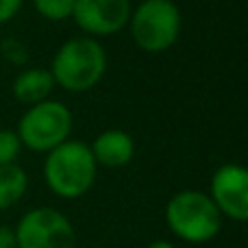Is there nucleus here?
Listing matches in <instances>:
<instances>
[{
    "label": "nucleus",
    "instance_id": "obj_4",
    "mask_svg": "<svg viewBox=\"0 0 248 248\" xmlns=\"http://www.w3.org/2000/svg\"><path fill=\"white\" fill-rule=\"evenodd\" d=\"M181 26V9L174 0H141L128 20L135 46L148 55L170 50L179 42Z\"/></svg>",
    "mask_w": 248,
    "mask_h": 248
},
{
    "label": "nucleus",
    "instance_id": "obj_15",
    "mask_svg": "<svg viewBox=\"0 0 248 248\" xmlns=\"http://www.w3.org/2000/svg\"><path fill=\"white\" fill-rule=\"evenodd\" d=\"M24 0H0V26L11 22L20 13Z\"/></svg>",
    "mask_w": 248,
    "mask_h": 248
},
{
    "label": "nucleus",
    "instance_id": "obj_3",
    "mask_svg": "<svg viewBox=\"0 0 248 248\" xmlns=\"http://www.w3.org/2000/svg\"><path fill=\"white\" fill-rule=\"evenodd\" d=\"M222 216L214 201L201 189H181L166 205V224L185 244H207L222 229Z\"/></svg>",
    "mask_w": 248,
    "mask_h": 248
},
{
    "label": "nucleus",
    "instance_id": "obj_17",
    "mask_svg": "<svg viewBox=\"0 0 248 248\" xmlns=\"http://www.w3.org/2000/svg\"><path fill=\"white\" fill-rule=\"evenodd\" d=\"M146 248H176V244L170 242V240H155V242H150Z\"/></svg>",
    "mask_w": 248,
    "mask_h": 248
},
{
    "label": "nucleus",
    "instance_id": "obj_12",
    "mask_svg": "<svg viewBox=\"0 0 248 248\" xmlns=\"http://www.w3.org/2000/svg\"><path fill=\"white\" fill-rule=\"evenodd\" d=\"M74 2H77V0H33V7L44 20L63 22V20L72 17Z\"/></svg>",
    "mask_w": 248,
    "mask_h": 248
},
{
    "label": "nucleus",
    "instance_id": "obj_1",
    "mask_svg": "<svg viewBox=\"0 0 248 248\" xmlns=\"http://www.w3.org/2000/svg\"><path fill=\"white\" fill-rule=\"evenodd\" d=\"M48 70L57 87L72 94H83L103 81L107 72V52L94 37H72L59 46Z\"/></svg>",
    "mask_w": 248,
    "mask_h": 248
},
{
    "label": "nucleus",
    "instance_id": "obj_9",
    "mask_svg": "<svg viewBox=\"0 0 248 248\" xmlns=\"http://www.w3.org/2000/svg\"><path fill=\"white\" fill-rule=\"evenodd\" d=\"M90 150L98 168L118 170V168H124L133 161L135 141L122 128H107V131L96 135V140L90 144Z\"/></svg>",
    "mask_w": 248,
    "mask_h": 248
},
{
    "label": "nucleus",
    "instance_id": "obj_16",
    "mask_svg": "<svg viewBox=\"0 0 248 248\" xmlns=\"http://www.w3.org/2000/svg\"><path fill=\"white\" fill-rule=\"evenodd\" d=\"M0 248H17L16 233L11 227H4V224H0Z\"/></svg>",
    "mask_w": 248,
    "mask_h": 248
},
{
    "label": "nucleus",
    "instance_id": "obj_10",
    "mask_svg": "<svg viewBox=\"0 0 248 248\" xmlns=\"http://www.w3.org/2000/svg\"><path fill=\"white\" fill-rule=\"evenodd\" d=\"M55 78H52L50 70L48 68H29L22 70L16 78H13V98L17 103L26 105H37L42 100H48L55 90Z\"/></svg>",
    "mask_w": 248,
    "mask_h": 248
},
{
    "label": "nucleus",
    "instance_id": "obj_6",
    "mask_svg": "<svg viewBox=\"0 0 248 248\" xmlns=\"http://www.w3.org/2000/svg\"><path fill=\"white\" fill-rule=\"evenodd\" d=\"M17 248H77V231L65 214L55 207L29 209L16 229Z\"/></svg>",
    "mask_w": 248,
    "mask_h": 248
},
{
    "label": "nucleus",
    "instance_id": "obj_13",
    "mask_svg": "<svg viewBox=\"0 0 248 248\" xmlns=\"http://www.w3.org/2000/svg\"><path fill=\"white\" fill-rule=\"evenodd\" d=\"M22 153L20 137L13 128H0V166L16 163Z\"/></svg>",
    "mask_w": 248,
    "mask_h": 248
},
{
    "label": "nucleus",
    "instance_id": "obj_14",
    "mask_svg": "<svg viewBox=\"0 0 248 248\" xmlns=\"http://www.w3.org/2000/svg\"><path fill=\"white\" fill-rule=\"evenodd\" d=\"M0 52H2V55L7 57L9 61H13V63H24V61L29 59V55H26V48L22 46V44L13 42V39L4 42L2 46H0Z\"/></svg>",
    "mask_w": 248,
    "mask_h": 248
},
{
    "label": "nucleus",
    "instance_id": "obj_8",
    "mask_svg": "<svg viewBox=\"0 0 248 248\" xmlns=\"http://www.w3.org/2000/svg\"><path fill=\"white\" fill-rule=\"evenodd\" d=\"M209 198L222 218L233 222L248 220V170L240 163H224L214 172Z\"/></svg>",
    "mask_w": 248,
    "mask_h": 248
},
{
    "label": "nucleus",
    "instance_id": "obj_2",
    "mask_svg": "<svg viewBox=\"0 0 248 248\" xmlns=\"http://www.w3.org/2000/svg\"><path fill=\"white\" fill-rule=\"evenodd\" d=\"M98 166L90 144L68 140L46 153L44 161V181L55 196L63 201H77L85 196L96 183Z\"/></svg>",
    "mask_w": 248,
    "mask_h": 248
},
{
    "label": "nucleus",
    "instance_id": "obj_11",
    "mask_svg": "<svg viewBox=\"0 0 248 248\" xmlns=\"http://www.w3.org/2000/svg\"><path fill=\"white\" fill-rule=\"evenodd\" d=\"M29 189V174L22 166L9 163L0 166V211L11 209L24 198Z\"/></svg>",
    "mask_w": 248,
    "mask_h": 248
},
{
    "label": "nucleus",
    "instance_id": "obj_7",
    "mask_svg": "<svg viewBox=\"0 0 248 248\" xmlns=\"http://www.w3.org/2000/svg\"><path fill=\"white\" fill-rule=\"evenodd\" d=\"M131 11V0H77L72 20L87 37H111L128 26Z\"/></svg>",
    "mask_w": 248,
    "mask_h": 248
},
{
    "label": "nucleus",
    "instance_id": "obj_5",
    "mask_svg": "<svg viewBox=\"0 0 248 248\" xmlns=\"http://www.w3.org/2000/svg\"><path fill=\"white\" fill-rule=\"evenodd\" d=\"M74 128V116L68 105L59 100H42L31 105L17 120L16 133L22 148L33 153H50L59 144L70 140Z\"/></svg>",
    "mask_w": 248,
    "mask_h": 248
}]
</instances>
